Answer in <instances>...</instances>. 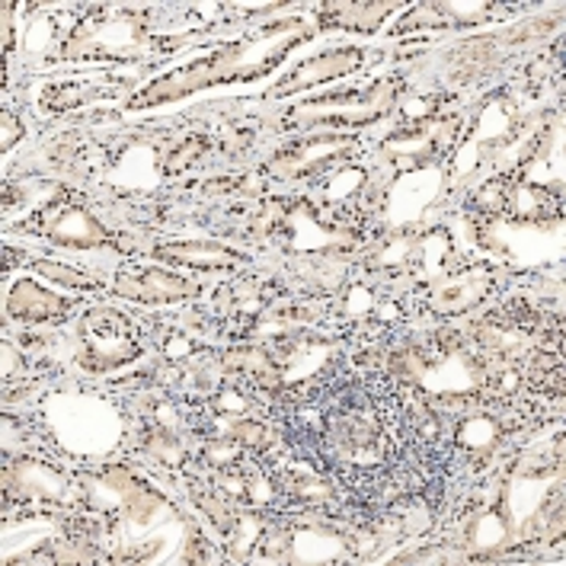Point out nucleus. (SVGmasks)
<instances>
[{
  "label": "nucleus",
  "instance_id": "1",
  "mask_svg": "<svg viewBox=\"0 0 566 566\" xmlns=\"http://www.w3.org/2000/svg\"><path fill=\"white\" fill-rule=\"evenodd\" d=\"M308 36V26L301 20H285V23H273L263 33H250L243 39L231 42L224 48H218L215 55L199 58L173 74H166L158 83H151L135 106H158V103H170L180 96H189L196 90L215 86V83H238L250 81V78H263L269 74L279 61L285 58L288 48H294L298 42Z\"/></svg>",
  "mask_w": 566,
  "mask_h": 566
},
{
  "label": "nucleus",
  "instance_id": "2",
  "mask_svg": "<svg viewBox=\"0 0 566 566\" xmlns=\"http://www.w3.org/2000/svg\"><path fill=\"white\" fill-rule=\"evenodd\" d=\"M359 61H362V51H353V48H349V51H324V55L304 61V65L288 78V83H282L276 93H298V90L314 86V83L336 81V78L356 71Z\"/></svg>",
  "mask_w": 566,
  "mask_h": 566
},
{
  "label": "nucleus",
  "instance_id": "3",
  "mask_svg": "<svg viewBox=\"0 0 566 566\" xmlns=\"http://www.w3.org/2000/svg\"><path fill=\"white\" fill-rule=\"evenodd\" d=\"M116 291L135 298V301H151V304L158 301V304H166V301H180V298L193 294L196 288H193V282L180 279V276H166V273H135V276H122Z\"/></svg>",
  "mask_w": 566,
  "mask_h": 566
},
{
  "label": "nucleus",
  "instance_id": "4",
  "mask_svg": "<svg viewBox=\"0 0 566 566\" xmlns=\"http://www.w3.org/2000/svg\"><path fill=\"white\" fill-rule=\"evenodd\" d=\"M48 238L58 243H74V246H93L106 234L103 228L83 211V208H65L51 224H48Z\"/></svg>",
  "mask_w": 566,
  "mask_h": 566
},
{
  "label": "nucleus",
  "instance_id": "5",
  "mask_svg": "<svg viewBox=\"0 0 566 566\" xmlns=\"http://www.w3.org/2000/svg\"><path fill=\"white\" fill-rule=\"evenodd\" d=\"M55 308H68V301L48 294L42 285L36 282H20L10 294V314L13 317H30V321H39L55 314Z\"/></svg>",
  "mask_w": 566,
  "mask_h": 566
},
{
  "label": "nucleus",
  "instance_id": "6",
  "mask_svg": "<svg viewBox=\"0 0 566 566\" xmlns=\"http://www.w3.org/2000/svg\"><path fill=\"white\" fill-rule=\"evenodd\" d=\"M163 259L170 263H189V266H211V269H224L231 263H238L241 256L218 246V243H176V246H163L161 250Z\"/></svg>",
  "mask_w": 566,
  "mask_h": 566
},
{
  "label": "nucleus",
  "instance_id": "7",
  "mask_svg": "<svg viewBox=\"0 0 566 566\" xmlns=\"http://www.w3.org/2000/svg\"><path fill=\"white\" fill-rule=\"evenodd\" d=\"M384 13H388V7H346V10L333 13V23H339L346 30H356V33H371L381 23Z\"/></svg>",
  "mask_w": 566,
  "mask_h": 566
},
{
  "label": "nucleus",
  "instance_id": "8",
  "mask_svg": "<svg viewBox=\"0 0 566 566\" xmlns=\"http://www.w3.org/2000/svg\"><path fill=\"white\" fill-rule=\"evenodd\" d=\"M39 269L45 273V276H51V279H61V282H68V285H86V279H83V276L71 273V269H65V266H48V263H39Z\"/></svg>",
  "mask_w": 566,
  "mask_h": 566
}]
</instances>
